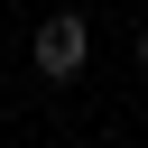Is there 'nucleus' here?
<instances>
[{
  "label": "nucleus",
  "instance_id": "f257e3e1",
  "mask_svg": "<svg viewBox=\"0 0 148 148\" xmlns=\"http://www.w3.org/2000/svg\"><path fill=\"white\" fill-rule=\"evenodd\" d=\"M37 74L46 83H74L83 74V56H92V28H83V9H56V18H37Z\"/></svg>",
  "mask_w": 148,
  "mask_h": 148
},
{
  "label": "nucleus",
  "instance_id": "f03ea898",
  "mask_svg": "<svg viewBox=\"0 0 148 148\" xmlns=\"http://www.w3.org/2000/svg\"><path fill=\"white\" fill-rule=\"evenodd\" d=\"M139 65H148V28H139Z\"/></svg>",
  "mask_w": 148,
  "mask_h": 148
}]
</instances>
